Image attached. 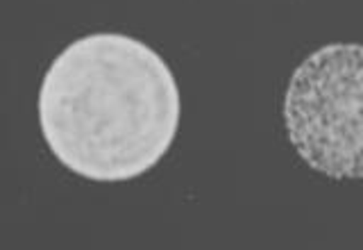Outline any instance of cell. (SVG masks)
<instances>
[{"label": "cell", "mask_w": 363, "mask_h": 250, "mask_svg": "<svg viewBox=\"0 0 363 250\" xmlns=\"http://www.w3.org/2000/svg\"><path fill=\"white\" fill-rule=\"evenodd\" d=\"M37 107L43 139L64 168L91 182H128L170 151L182 100L173 71L150 45L96 32L55 57Z\"/></svg>", "instance_id": "6da1fadb"}, {"label": "cell", "mask_w": 363, "mask_h": 250, "mask_svg": "<svg viewBox=\"0 0 363 250\" xmlns=\"http://www.w3.org/2000/svg\"><path fill=\"white\" fill-rule=\"evenodd\" d=\"M284 128L315 173L363 180V43H327L295 68Z\"/></svg>", "instance_id": "7a4b0ae2"}]
</instances>
